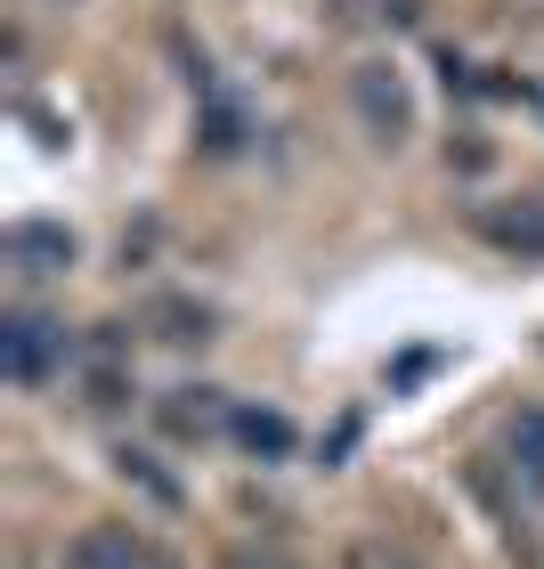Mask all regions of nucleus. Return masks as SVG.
I'll use <instances>...</instances> for the list:
<instances>
[{"instance_id": "nucleus-1", "label": "nucleus", "mask_w": 544, "mask_h": 569, "mask_svg": "<svg viewBox=\"0 0 544 569\" xmlns=\"http://www.w3.org/2000/svg\"><path fill=\"white\" fill-rule=\"evenodd\" d=\"M350 107H357V122H366L374 147H406L414 139V90H406V73L391 58L350 66Z\"/></svg>"}, {"instance_id": "nucleus-2", "label": "nucleus", "mask_w": 544, "mask_h": 569, "mask_svg": "<svg viewBox=\"0 0 544 569\" xmlns=\"http://www.w3.org/2000/svg\"><path fill=\"white\" fill-rule=\"evenodd\" d=\"M66 358H73V342H66L58 318H33V309H9V318H0V367H9V382L33 391V382H49Z\"/></svg>"}, {"instance_id": "nucleus-3", "label": "nucleus", "mask_w": 544, "mask_h": 569, "mask_svg": "<svg viewBox=\"0 0 544 569\" xmlns=\"http://www.w3.org/2000/svg\"><path fill=\"white\" fill-rule=\"evenodd\" d=\"M58 569H154V553H147V537H139V529L98 521V529H82V537L66 546Z\"/></svg>"}, {"instance_id": "nucleus-4", "label": "nucleus", "mask_w": 544, "mask_h": 569, "mask_svg": "<svg viewBox=\"0 0 544 569\" xmlns=\"http://www.w3.org/2000/svg\"><path fill=\"white\" fill-rule=\"evenodd\" d=\"M9 261H17L24 277H58V269H73V228L17 220V228H9Z\"/></svg>"}, {"instance_id": "nucleus-5", "label": "nucleus", "mask_w": 544, "mask_h": 569, "mask_svg": "<svg viewBox=\"0 0 544 569\" xmlns=\"http://www.w3.org/2000/svg\"><path fill=\"white\" fill-rule=\"evenodd\" d=\"M220 423H236V407H220V391H171L163 399V431L171 439H212Z\"/></svg>"}, {"instance_id": "nucleus-6", "label": "nucleus", "mask_w": 544, "mask_h": 569, "mask_svg": "<svg viewBox=\"0 0 544 569\" xmlns=\"http://www.w3.org/2000/svg\"><path fill=\"white\" fill-rule=\"evenodd\" d=\"M147 326H154V342H212V309L188 301V293L147 301Z\"/></svg>"}, {"instance_id": "nucleus-7", "label": "nucleus", "mask_w": 544, "mask_h": 569, "mask_svg": "<svg viewBox=\"0 0 544 569\" xmlns=\"http://www.w3.org/2000/svg\"><path fill=\"white\" fill-rule=\"evenodd\" d=\"M228 431H236L252 456H293V423H284L276 407H236V423H228Z\"/></svg>"}, {"instance_id": "nucleus-8", "label": "nucleus", "mask_w": 544, "mask_h": 569, "mask_svg": "<svg viewBox=\"0 0 544 569\" xmlns=\"http://www.w3.org/2000/svg\"><path fill=\"white\" fill-rule=\"evenodd\" d=\"M512 472L528 488H544V407H528V416L512 423Z\"/></svg>"}, {"instance_id": "nucleus-9", "label": "nucleus", "mask_w": 544, "mask_h": 569, "mask_svg": "<svg viewBox=\"0 0 544 569\" xmlns=\"http://www.w3.org/2000/svg\"><path fill=\"white\" fill-rule=\"evenodd\" d=\"M342 569H423L406 546H391V537H357V546L342 553Z\"/></svg>"}, {"instance_id": "nucleus-10", "label": "nucleus", "mask_w": 544, "mask_h": 569, "mask_svg": "<svg viewBox=\"0 0 544 569\" xmlns=\"http://www.w3.org/2000/svg\"><path fill=\"white\" fill-rule=\"evenodd\" d=\"M122 472H131V480H147V497H154V505H179V488H171L163 472H154L147 456H131V448H122Z\"/></svg>"}, {"instance_id": "nucleus-11", "label": "nucleus", "mask_w": 544, "mask_h": 569, "mask_svg": "<svg viewBox=\"0 0 544 569\" xmlns=\"http://www.w3.org/2000/svg\"><path fill=\"white\" fill-rule=\"evenodd\" d=\"M122 391H131V382H122L114 367H98V375H90V407H122Z\"/></svg>"}, {"instance_id": "nucleus-12", "label": "nucleus", "mask_w": 544, "mask_h": 569, "mask_svg": "<svg viewBox=\"0 0 544 569\" xmlns=\"http://www.w3.org/2000/svg\"><path fill=\"white\" fill-rule=\"evenodd\" d=\"M228 569H293V561H284V553H252V546H244V553H228Z\"/></svg>"}, {"instance_id": "nucleus-13", "label": "nucleus", "mask_w": 544, "mask_h": 569, "mask_svg": "<svg viewBox=\"0 0 544 569\" xmlns=\"http://www.w3.org/2000/svg\"><path fill=\"white\" fill-rule=\"evenodd\" d=\"M512 553H521V569H544V537H521Z\"/></svg>"}]
</instances>
